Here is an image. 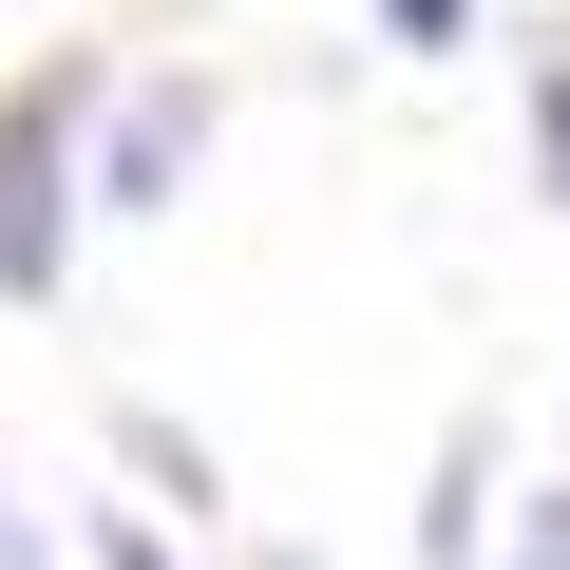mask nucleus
Returning a JSON list of instances; mask_svg holds the SVG:
<instances>
[{
  "label": "nucleus",
  "mask_w": 570,
  "mask_h": 570,
  "mask_svg": "<svg viewBox=\"0 0 570 570\" xmlns=\"http://www.w3.org/2000/svg\"><path fill=\"white\" fill-rule=\"evenodd\" d=\"M381 39H400V58H456V39H475V0H381Z\"/></svg>",
  "instance_id": "nucleus-4"
},
{
  "label": "nucleus",
  "mask_w": 570,
  "mask_h": 570,
  "mask_svg": "<svg viewBox=\"0 0 570 570\" xmlns=\"http://www.w3.org/2000/svg\"><path fill=\"white\" fill-rule=\"evenodd\" d=\"M96 551H115V570H190V551H171V532H153V513H115V532H96Z\"/></svg>",
  "instance_id": "nucleus-6"
},
{
  "label": "nucleus",
  "mask_w": 570,
  "mask_h": 570,
  "mask_svg": "<svg viewBox=\"0 0 570 570\" xmlns=\"http://www.w3.org/2000/svg\"><path fill=\"white\" fill-rule=\"evenodd\" d=\"M77 134H96V58H39L20 96H0V305H58L77 266Z\"/></svg>",
  "instance_id": "nucleus-1"
},
{
  "label": "nucleus",
  "mask_w": 570,
  "mask_h": 570,
  "mask_svg": "<svg viewBox=\"0 0 570 570\" xmlns=\"http://www.w3.org/2000/svg\"><path fill=\"white\" fill-rule=\"evenodd\" d=\"M532 171H551V209H570V39H532Z\"/></svg>",
  "instance_id": "nucleus-3"
},
{
  "label": "nucleus",
  "mask_w": 570,
  "mask_h": 570,
  "mask_svg": "<svg viewBox=\"0 0 570 570\" xmlns=\"http://www.w3.org/2000/svg\"><path fill=\"white\" fill-rule=\"evenodd\" d=\"M190 153H209V77H134V96H96L77 190H96V209H171V190H190Z\"/></svg>",
  "instance_id": "nucleus-2"
},
{
  "label": "nucleus",
  "mask_w": 570,
  "mask_h": 570,
  "mask_svg": "<svg viewBox=\"0 0 570 570\" xmlns=\"http://www.w3.org/2000/svg\"><path fill=\"white\" fill-rule=\"evenodd\" d=\"M513 570H570V494H532V513H513Z\"/></svg>",
  "instance_id": "nucleus-5"
},
{
  "label": "nucleus",
  "mask_w": 570,
  "mask_h": 570,
  "mask_svg": "<svg viewBox=\"0 0 570 570\" xmlns=\"http://www.w3.org/2000/svg\"><path fill=\"white\" fill-rule=\"evenodd\" d=\"M0 570H58V551H39V532H20V494H0Z\"/></svg>",
  "instance_id": "nucleus-7"
}]
</instances>
